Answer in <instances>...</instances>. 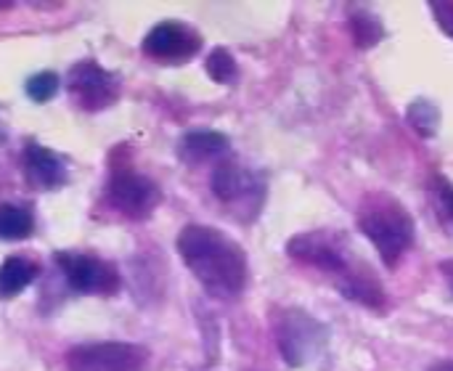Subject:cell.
Returning a JSON list of instances; mask_svg holds the SVG:
<instances>
[{"instance_id": "8fae6325", "label": "cell", "mask_w": 453, "mask_h": 371, "mask_svg": "<svg viewBox=\"0 0 453 371\" xmlns=\"http://www.w3.org/2000/svg\"><path fill=\"white\" fill-rule=\"evenodd\" d=\"M24 162H27V173H29L32 183H37L42 189H56V186H61L66 181L64 162L45 146L29 143L27 154H24Z\"/></svg>"}, {"instance_id": "3957f363", "label": "cell", "mask_w": 453, "mask_h": 371, "mask_svg": "<svg viewBox=\"0 0 453 371\" xmlns=\"http://www.w3.org/2000/svg\"><path fill=\"white\" fill-rule=\"evenodd\" d=\"M149 351L133 343H93L80 345L66 356L69 371H146Z\"/></svg>"}, {"instance_id": "8992f818", "label": "cell", "mask_w": 453, "mask_h": 371, "mask_svg": "<svg viewBox=\"0 0 453 371\" xmlns=\"http://www.w3.org/2000/svg\"><path fill=\"white\" fill-rule=\"evenodd\" d=\"M324 343H326V332L316 319H311L305 313H287L284 316L281 329H279V345H281L284 359L292 367L311 361L321 351Z\"/></svg>"}, {"instance_id": "ba28073f", "label": "cell", "mask_w": 453, "mask_h": 371, "mask_svg": "<svg viewBox=\"0 0 453 371\" xmlns=\"http://www.w3.org/2000/svg\"><path fill=\"white\" fill-rule=\"evenodd\" d=\"M109 197H111V202L127 218H146V215H151V210L162 199L157 183L149 181L146 175L133 173V170L114 173V178L109 183Z\"/></svg>"}, {"instance_id": "6da1fadb", "label": "cell", "mask_w": 453, "mask_h": 371, "mask_svg": "<svg viewBox=\"0 0 453 371\" xmlns=\"http://www.w3.org/2000/svg\"><path fill=\"white\" fill-rule=\"evenodd\" d=\"M178 252L210 295L236 298L244 290L247 255L223 231L210 226H186L178 236Z\"/></svg>"}, {"instance_id": "52a82bcc", "label": "cell", "mask_w": 453, "mask_h": 371, "mask_svg": "<svg viewBox=\"0 0 453 371\" xmlns=\"http://www.w3.org/2000/svg\"><path fill=\"white\" fill-rule=\"evenodd\" d=\"M56 263L64 268L66 282L80 292H114L119 287V274L111 263H104L80 252H58Z\"/></svg>"}, {"instance_id": "d6986e66", "label": "cell", "mask_w": 453, "mask_h": 371, "mask_svg": "<svg viewBox=\"0 0 453 371\" xmlns=\"http://www.w3.org/2000/svg\"><path fill=\"white\" fill-rule=\"evenodd\" d=\"M56 90H58V77L53 72H40V74L29 77V82H27V96L40 104L50 101L56 96Z\"/></svg>"}, {"instance_id": "9a60e30c", "label": "cell", "mask_w": 453, "mask_h": 371, "mask_svg": "<svg viewBox=\"0 0 453 371\" xmlns=\"http://www.w3.org/2000/svg\"><path fill=\"white\" fill-rule=\"evenodd\" d=\"M35 228V218L29 210L16 207V205H3L0 207V239L19 242L27 239Z\"/></svg>"}, {"instance_id": "7a4b0ae2", "label": "cell", "mask_w": 453, "mask_h": 371, "mask_svg": "<svg viewBox=\"0 0 453 371\" xmlns=\"http://www.w3.org/2000/svg\"><path fill=\"white\" fill-rule=\"evenodd\" d=\"M358 226L388 266H395L414 242V218L398 199L388 194L366 197L358 213Z\"/></svg>"}, {"instance_id": "ffe728a7", "label": "cell", "mask_w": 453, "mask_h": 371, "mask_svg": "<svg viewBox=\"0 0 453 371\" xmlns=\"http://www.w3.org/2000/svg\"><path fill=\"white\" fill-rule=\"evenodd\" d=\"M438 205H441L443 220L453 228V186L451 183H446L443 178L438 181Z\"/></svg>"}, {"instance_id": "7c38bea8", "label": "cell", "mask_w": 453, "mask_h": 371, "mask_svg": "<svg viewBox=\"0 0 453 371\" xmlns=\"http://www.w3.org/2000/svg\"><path fill=\"white\" fill-rule=\"evenodd\" d=\"M340 292L348 298V300H356L366 308H382L385 305V292L380 287V282L366 271V268H353L348 271L345 276H340Z\"/></svg>"}, {"instance_id": "30bf717a", "label": "cell", "mask_w": 453, "mask_h": 371, "mask_svg": "<svg viewBox=\"0 0 453 371\" xmlns=\"http://www.w3.org/2000/svg\"><path fill=\"white\" fill-rule=\"evenodd\" d=\"M212 189H215V194L223 202L234 205V202L247 199L257 189V183H255V175L250 170H244L239 162H231L228 159V162H220L215 167V173H212Z\"/></svg>"}, {"instance_id": "44dd1931", "label": "cell", "mask_w": 453, "mask_h": 371, "mask_svg": "<svg viewBox=\"0 0 453 371\" xmlns=\"http://www.w3.org/2000/svg\"><path fill=\"white\" fill-rule=\"evenodd\" d=\"M430 8H433L438 24L443 27V32L453 37V3H433Z\"/></svg>"}, {"instance_id": "ac0fdd59", "label": "cell", "mask_w": 453, "mask_h": 371, "mask_svg": "<svg viewBox=\"0 0 453 371\" xmlns=\"http://www.w3.org/2000/svg\"><path fill=\"white\" fill-rule=\"evenodd\" d=\"M207 72L215 82H231V80H236L239 69H236L234 56L226 48H215L207 58Z\"/></svg>"}, {"instance_id": "5bb4252c", "label": "cell", "mask_w": 453, "mask_h": 371, "mask_svg": "<svg viewBox=\"0 0 453 371\" xmlns=\"http://www.w3.org/2000/svg\"><path fill=\"white\" fill-rule=\"evenodd\" d=\"M37 268L24 258H8L0 266V298H13L32 284Z\"/></svg>"}, {"instance_id": "7402d4cb", "label": "cell", "mask_w": 453, "mask_h": 371, "mask_svg": "<svg viewBox=\"0 0 453 371\" xmlns=\"http://www.w3.org/2000/svg\"><path fill=\"white\" fill-rule=\"evenodd\" d=\"M441 271L446 274V279H449V284H451V292H453V260L451 263H443V266H441Z\"/></svg>"}, {"instance_id": "9c48e42d", "label": "cell", "mask_w": 453, "mask_h": 371, "mask_svg": "<svg viewBox=\"0 0 453 371\" xmlns=\"http://www.w3.org/2000/svg\"><path fill=\"white\" fill-rule=\"evenodd\" d=\"M202 48V37L180 24V21H162L157 24L143 43V50L154 58H165V61H183L188 56H194Z\"/></svg>"}, {"instance_id": "603a6c76", "label": "cell", "mask_w": 453, "mask_h": 371, "mask_svg": "<svg viewBox=\"0 0 453 371\" xmlns=\"http://www.w3.org/2000/svg\"><path fill=\"white\" fill-rule=\"evenodd\" d=\"M433 371H453V361H443V364H438Z\"/></svg>"}, {"instance_id": "2e32d148", "label": "cell", "mask_w": 453, "mask_h": 371, "mask_svg": "<svg viewBox=\"0 0 453 371\" xmlns=\"http://www.w3.org/2000/svg\"><path fill=\"white\" fill-rule=\"evenodd\" d=\"M409 122H411V128H414L419 135L430 138V135L438 133L441 112H438L435 104H430V101H425V98H417V101L409 106Z\"/></svg>"}, {"instance_id": "e0dca14e", "label": "cell", "mask_w": 453, "mask_h": 371, "mask_svg": "<svg viewBox=\"0 0 453 371\" xmlns=\"http://www.w3.org/2000/svg\"><path fill=\"white\" fill-rule=\"evenodd\" d=\"M350 32H353V40H356L358 48H372L385 35L380 19L377 16H369V13H353L350 16Z\"/></svg>"}, {"instance_id": "5b68a950", "label": "cell", "mask_w": 453, "mask_h": 371, "mask_svg": "<svg viewBox=\"0 0 453 371\" xmlns=\"http://www.w3.org/2000/svg\"><path fill=\"white\" fill-rule=\"evenodd\" d=\"M66 88H69L72 98L77 101V106H82V109H104V106L114 104L119 96L117 77L93 61H82V64L72 66V72L66 77Z\"/></svg>"}, {"instance_id": "4fadbf2b", "label": "cell", "mask_w": 453, "mask_h": 371, "mask_svg": "<svg viewBox=\"0 0 453 371\" xmlns=\"http://www.w3.org/2000/svg\"><path fill=\"white\" fill-rule=\"evenodd\" d=\"M228 149V138L215 130H194L180 141V157L186 162H204Z\"/></svg>"}, {"instance_id": "277c9868", "label": "cell", "mask_w": 453, "mask_h": 371, "mask_svg": "<svg viewBox=\"0 0 453 371\" xmlns=\"http://www.w3.org/2000/svg\"><path fill=\"white\" fill-rule=\"evenodd\" d=\"M287 252L295 260L308 263V266H316V268L329 271V274L345 276L348 271H353V266L348 268V247L332 231H308V234H300V236L289 239Z\"/></svg>"}]
</instances>
